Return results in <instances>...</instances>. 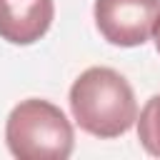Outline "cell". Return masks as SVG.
Listing matches in <instances>:
<instances>
[{"instance_id":"6da1fadb","label":"cell","mask_w":160,"mask_h":160,"mask_svg":"<svg viewBox=\"0 0 160 160\" xmlns=\"http://www.w3.org/2000/svg\"><path fill=\"white\" fill-rule=\"evenodd\" d=\"M72 120L95 138H118L138 120L130 82L112 68H88L70 88Z\"/></svg>"},{"instance_id":"8992f818","label":"cell","mask_w":160,"mask_h":160,"mask_svg":"<svg viewBox=\"0 0 160 160\" xmlns=\"http://www.w3.org/2000/svg\"><path fill=\"white\" fill-rule=\"evenodd\" d=\"M152 35H155V48H158V52H160V18H158V22H155Z\"/></svg>"},{"instance_id":"3957f363","label":"cell","mask_w":160,"mask_h":160,"mask_svg":"<svg viewBox=\"0 0 160 160\" xmlns=\"http://www.w3.org/2000/svg\"><path fill=\"white\" fill-rule=\"evenodd\" d=\"M95 25L110 45L135 48L150 40L160 0H95Z\"/></svg>"},{"instance_id":"7a4b0ae2","label":"cell","mask_w":160,"mask_h":160,"mask_svg":"<svg viewBox=\"0 0 160 160\" xmlns=\"http://www.w3.org/2000/svg\"><path fill=\"white\" fill-rule=\"evenodd\" d=\"M8 150L20 160H65L75 135L65 112L40 98L18 102L5 122Z\"/></svg>"},{"instance_id":"277c9868","label":"cell","mask_w":160,"mask_h":160,"mask_svg":"<svg viewBox=\"0 0 160 160\" xmlns=\"http://www.w3.org/2000/svg\"><path fill=\"white\" fill-rule=\"evenodd\" d=\"M52 15V0H0V38L12 45H32L50 30Z\"/></svg>"},{"instance_id":"5b68a950","label":"cell","mask_w":160,"mask_h":160,"mask_svg":"<svg viewBox=\"0 0 160 160\" xmlns=\"http://www.w3.org/2000/svg\"><path fill=\"white\" fill-rule=\"evenodd\" d=\"M138 140L152 158H160V92L152 95L140 110Z\"/></svg>"}]
</instances>
